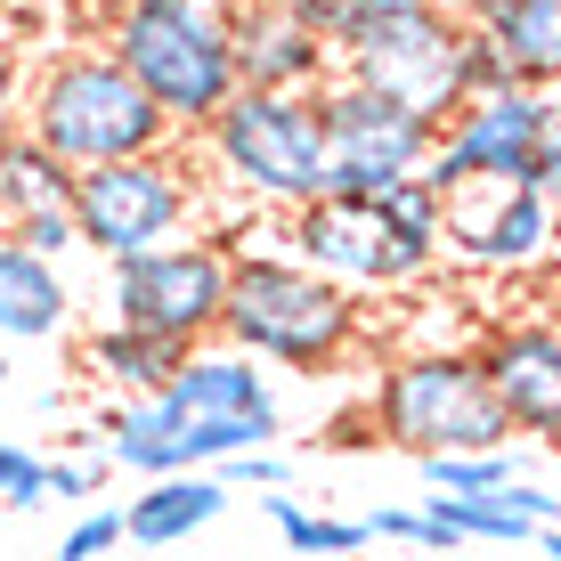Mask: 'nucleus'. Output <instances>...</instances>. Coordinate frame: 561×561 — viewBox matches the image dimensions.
<instances>
[{"label":"nucleus","instance_id":"f257e3e1","mask_svg":"<svg viewBox=\"0 0 561 561\" xmlns=\"http://www.w3.org/2000/svg\"><path fill=\"white\" fill-rule=\"evenodd\" d=\"M220 342L261 366H294V375H334L351 366L375 325L366 301L318 277L285 244H228V301H220Z\"/></svg>","mask_w":561,"mask_h":561},{"label":"nucleus","instance_id":"f03ea898","mask_svg":"<svg viewBox=\"0 0 561 561\" xmlns=\"http://www.w3.org/2000/svg\"><path fill=\"white\" fill-rule=\"evenodd\" d=\"M228 16H237V0H99V42L154 99L171 139H196L237 99Z\"/></svg>","mask_w":561,"mask_h":561},{"label":"nucleus","instance_id":"7ed1b4c3","mask_svg":"<svg viewBox=\"0 0 561 561\" xmlns=\"http://www.w3.org/2000/svg\"><path fill=\"white\" fill-rule=\"evenodd\" d=\"M33 147H49L66 171H99L123 154L171 147V123L154 114V99L123 73V57L106 42H66L25 73V114H16Z\"/></svg>","mask_w":561,"mask_h":561},{"label":"nucleus","instance_id":"20e7f679","mask_svg":"<svg viewBox=\"0 0 561 561\" xmlns=\"http://www.w3.org/2000/svg\"><path fill=\"white\" fill-rule=\"evenodd\" d=\"M285 253L334 277L342 294H415L439 268V196L423 180L391 196H318L285 211Z\"/></svg>","mask_w":561,"mask_h":561},{"label":"nucleus","instance_id":"39448f33","mask_svg":"<svg viewBox=\"0 0 561 561\" xmlns=\"http://www.w3.org/2000/svg\"><path fill=\"white\" fill-rule=\"evenodd\" d=\"M204 187L237 196L244 211H301L325 196V130L318 99H277V90H237L196 130Z\"/></svg>","mask_w":561,"mask_h":561},{"label":"nucleus","instance_id":"423d86ee","mask_svg":"<svg viewBox=\"0 0 561 561\" xmlns=\"http://www.w3.org/2000/svg\"><path fill=\"white\" fill-rule=\"evenodd\" d=\"M366 439L423 463V456L513 448V423L489 399V375L472 351H408L375 366V382H366Z\"/></svg>","mask_w":561,"mask_h":561},{"label":"nucleus","instance_id":"0eeeda50","mask_svg":"<svg viewBox=\"0 0 561 561\" xmlns=\"http://www.w3.org/2000/svg\"><path fill=\"white\" fill-rule=\"evenodd\" d=\"M204 171L180 139L154 147V154H123V163H99V171H73V237L82 253L99 261H130V253H154V244H180V237H204Z\"/></svg>","mask_w":561,"mask_h":561},{"label":"nucleus","instance_id":"6e6552de","mask_svg":"<svg viewBox=\"0 0 561 561\" xmlns=\"http://www.w3.org/2000/svg\"><path fill=\"white\" fill-rule=\"evenodd\" d=\"M342 73L382 99L415 106L423 123H448L463 106V9L448 0H366Z\"/></svg>","mask_w":561,"mask_h":561},{"label":"nucleus","instance_id":"1a4fd4ad","mask_svg":"<svg viewBox=\"0 0 561 561\" xmlns=\"http://www.w3.org/2000/svg\"><path fill=\"white\" fill-rule=\"evenodd\" d=\"M220 301H228V237H180V244H154V253L106 261L114 325L163 334L180 351L220 342Z\"/></svg>","mask_w":561,"mask_h":561},{"label":"nucleus","instance_id":"9d476101","mask_svg":"<svg viewBox=\"0 0 561 561\" xmlns=\"http://www.w3.org/2000/svg\"><path fill=\"white\" fill-rule=\"evenodd\" d=\"M318 130H325V196H391V187L423 180L439 139V123H423L415 106L382 99L351 73L318 90Z\"/></svg>","mask_w":561,"mask_h":561},{"label":"nucleus","instance_id":"9b49d317","mask_svg":"<svg viewBox=\"0 0 561 561\" xmlns=\"http://www.w3.org/2000/svg\"><path fill=\"white\" fill-rule=\"evenodd\" d=\"M529 139H537V90H520V82L480 90L439 123L423 187L439 204L463 196V187H529Z\"/></svg>","mask_w":561,"mask_h":561},{"label":"nucleus","instance_id":"f8f14e48","mask_svg":"<svg viewBox=\"0 0 561 561\" xmlns=\"http://www.w3.org/2000/svg\"><path fill=\"white\" fill-rule=\"evenodd\" d=\"M561 253V211L537 187H463L439 204V261L489 268V277H529Z\"/></svg>","mask_w":561,"mask_h":561},{"label":"nucleus","instance_id":"ddd939ff","mask_svg":"<svg viewBox=\"0 0 561 561\" xmlns=\"http://www.w3.org/2000/svg\"><path fill=\"white\" fill-rule=\"evenodd\" d=\"M472 358L489 375V399L505 408L513 439L561 448V318H496L472 342Z\"/></svg>","mask_w":561,"mask_h":561},{"label":"nucleus","instance_id":"4468645a","mask_svg":"<svg viewBox=\"0 0 561 561\" xmlns=\"http://www.w3.org/2000/svg\"><path fill=\"white\" fill-rule=\"evenodd\" d=\"M228 57H237V90H277V99H318L334 82V57L309 25L285 16V0H237L228 16Z\"/></svg>","mask_w":561,"mask_h":561},{"label":"nucleus","instance_id":"2eb2a0df","mask_svg":"<svg viewBox=\"0 0 561 561\" xmlns=\"http://www.w3.org/2000/svg\"><path fill=\"white\" fill-rule=\"evenodd\" d=\"M463 16L489 33L505 82L561 90V0H463Z\"/></svg>","mask_w":561,"mask_h":561},{"label":"nucleus","instance_id":"dca6fc26","mask_svg":"<svg viewBox=\"0 0 561 561\" xmlns=\"http://www.w3.org/2000/svg\"><path fill=\"white\" fill-rule=\"evenodd\" d=\"M163 399H171V408H187V415H285V408H277V382H268V366L244 358V351H228V342H204V351H187L180 366H171Z\"/></svg>","mask_w":561,"mask_h":561},{"label":"nucleus","instance_id":"f3484780","mask_svg":"<svg viewBox=\"0 0 561 561\" xmlns=\"http://www.w3.org/2000/svg\"><path fill=\"white\" fill-rule=\"evenodd\" d=\"M73 325V285L66 268L42 261L0 228V342H57Z\"/></svg>","mask_w":561,"mask_h":561},{"label":"nucleus","instance_id":"a211bd4d","mask_svg":"<svg viewBox=\"0 0 561 561\" xmlns=\"http://www.w3.org/2000/svg\"><path fill=\"white\" fill-rule=\"evenodd\" d=\"M228 496L237 489H228L220 472H163L123 505V537L130 546H187L196 529H211V520L228 513Z\"/></svg>","mask_w":561,"mask_h":561},{"label":"nucleus","instance_id":"6ab92c4d","mask_svg":"<svg viewBox=\"0 0 561 561\" xmlns=\"http://www.w3.org/2000/svg\"><path fill=\"white\" fill-rule=\"evenodd\" d=\"M73 204V171L57 163L49 147H33L25 130H9L0 139V228H33V220H49V211H66Z\"/></svg>","mask_w":561,"mask_h":561},{"label":"nucleus","instance_id":"aec40b11","mask_svg":"<svg viewBox=\"0 0 561 561\" xmlns=\"http://www.w3.org/2000/svg\"><path fill=\"white\" fill-rule=\"evenodd\" d=\"M187 351L180 342H163V334H139V325H99V334L82 342V366L106 382L114 399H139V391H163L171 382V366H180Z\"/></svg>","mask_w":561,"mask_h":561},{"label":"nucleus","instance_id":"412c9836","mask_svg":"<svg viewBox=\"0 0 561 561\" xmlns=\"http://www.w3.org/2000/svg\"><path fill=\"white\" fill-rule=\"evenodd\" d=\"M261 513H268V529H277V546L294 553V561H358V553H366V520L309 513L301 496H285V489H268Z\"/></svg>","mask_w":561,"mask_h":561},{"label":"nucleus","instance_id":"4be33fe9","mask_svg":"<svg viewBox=\"0 0 561 561\" xmlns=\"http://www.w3.org/2000/svg\"><path fill=\"white\" fill-rule=\"evenodd\" d=\"M432 505L463 529V546H537V520L513 513L505 489H496V496H432Z\"/></svg>","mask_w":561,"mask_h":561},{"label":"nucleus","instance_id":"5701e85b","mask_svg":"<svg viewBox=\"0 0 561 561\" xmlns=\"http://www.w3.org/2000/svg\"><path fill=\"white\" fill-rule=\"evenodd\" d=\"M423 480L439 496H496L505 480H520V456L513 448H489V456H423Z\"/></svg>","mask_w":561,"mask_h":561},{"label":"nucleus","instance_id":"b1692460","mask_svg":"<svg viewBox=\"0 0 561 561\" xmlns=\"http://www.w3.org/2000/svg\"><path fill=\"white\" fill-rule=\"evenodd\" d=\"M529 187L561 211V90H537V139H529Z\"/></svg>","mask_w":561,"mask_h":561},{"label":"nucleus","instance_id":"393cba45","mask_svg":"<svg viewBox=\"0 0 561 561\" xmlns=\"http://www.w3.org/2000/svg\"><path fill=\"white\" fill-rule=\"evenodd\" d=\"M42 472H49V456L0 439V505H9V513H42V505H49V496H42Z\"/></svg>","mask_w":561,"mask_h":561},{"label":"nucleus","instance_id":"a878e982","mask_svg":"<svg viewBox=\"0 0 561 561\" xmlns=\"http://www.w3.org/2000/svg\"><path fill=\"white\" fill-rule=\"evenodd\" d=\"M106 553H123V513H82L66 537H57L49 561H106Z\"/></svg>","mask_w":561,"mask_h":561},{"label":"nucleus","instance_id":"bb28decb","mask_svg":"<svg viewBox=\"0 0 561 561\" xmlns=\"http://www.w3.org/2000/svg\"><path fill=\"white\" fill-rule=\"evenodd\" d=\"M99 480H106V456H99V463H90V456H49L42 496H57V505H90V496H99Z\"/></svg>","mask_w":561,"mask_h":561},{"label":"nucleus","instance_id":"cd10ccee","mask_svg":"<svg viewBox=\"0 0 561 561\" xmlns=\"http://www.w3.org/2000/svg\"><path fill=\"white\" fill-rule=\"evenodd\" d=\"M220 480H228V489H285V480H294V463H285L277 448H253V456H228L220 463Z\"/></svg>","mask_w":561,"mask_h":561},{"label":"nucleus","instance_id":"c85d7f7f","mask_svg":"<svg viewBox=\"0 0 561 561\" xmlns=\"http://www.w3.org/2000/svg\"><path fill=\"white\" fill-rule=\"evenodd\" d=\"M480 90H505V66H496V49H489V33L463 16V99H480Z\"/></svg>","mask_w":561,"mask_h":561},{"label":"nucleus","instance_id":"c756f323","mask_svg":"<svg viewBox=\"0 0 561 561\" xmlns=\"http://www.w3.org/2000/svg\"><path fill=\"white\" fill-rule=\"evenodd\" d=\"M16 114H25V66H16V49L0 42V139L16 130Z\"/></svg>","mask_w":561,"mask_h":561},{"label":"nucleus","instance_id":"7c9ffc66","mask_svg":"<svg viewBox=\"0 0 561 561\" xmlns=\"http://www.w3.org/2000/svg\"><path fill=\"white\" fill-rule=\"evenodd\" d=\"M25 16H73V9H90V0H16Z\"/></svg>","mask_w":561,"mask_h":561},{"label":"nucleus","instance_id":"2f4dec72","mask_svg":"<svg viewBox=\"0 0 561 561\" xmlns=\"http://www.w3.org/2000/svg\"><path fill=\"white\" fill-rule=\"evenodd\" d=\"M537 546H546V553L561 561V529H537Z\"/></svg>","mask_w":561,"mask_h":561},{"label":"nucleus","instance_id":"473e14b6","mask_svg":"<svg viewBox=\"0 0 561 561\" xmlns=\"http://www.w3.org/2000/svg\"><path fill=\"white\" fill-rule=\"evenodd\" d=\"M0 391H9V342H0Z\"/></svg>","mask_w":561,"mask_h":561}]
</instances>
